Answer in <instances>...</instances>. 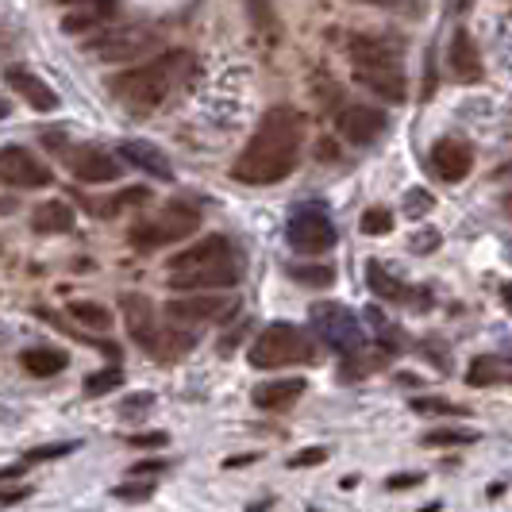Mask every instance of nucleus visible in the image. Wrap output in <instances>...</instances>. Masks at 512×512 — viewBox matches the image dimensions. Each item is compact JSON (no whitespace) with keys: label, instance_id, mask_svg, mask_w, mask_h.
Listing matches in <instances>:
<instances>
[{"label":"nucleus","instance_id":"1","mask_svg":"<svg viewBox=\"0 0 512 512\" xmlns=\"http://www.w3.org/2000/svg\"><path fill=\"white\" fill-rule=\"evenodd\" d=\"M301 147H305V116L289 104H278L262 116L251 143L231 162V178L239 185H278L297 170Z\"/></svg>","mask_w":512,"mask_h":512},{"label":"nucleus","instance_id":"2","mask_svg":"<svg viewBox=\"0 0 512 512\" xmlns=\"http://www.w3.org/2000/svg\"><path fill=\"white\" fill-rule=\"evenodd\" d=\"M243 278V255L228 235H208L201 243L185 247L170 258L166 282L174 293H193V289H231Z\"/></svg>","mask_w":512,"mask_h":512},{"label":"nucleus","instance_id":"3","mask_svg":"<svg viewBox=\"0 0 512 512\" xmlns=\"http://www.w3.org/2000/svg\"><path fill=\"white\" fill-rule=\"evenodd\" d=\"M185 66H189L185 54H178V51L158 54L154 62L139 66V70L116 74L112 81H108V89H112V97L124 104V108H131L135 116H147V112H154V108H162L166 97L178 89Z\"/></svg>","mask_w":512,"mask_h":512},{"label":"nucleus","instance_id":"4","mask_svg":"<svg viewBox=\"0 0 512 512\" xmlns=\"http://www.w3.org/2000/svg\"><path fill=\"white\" fill-rule=\"evenodd\" d=\"M351 58H355V77L370 93H378L389 104H401L409 97L405 74H401L397 54H393L389 43H382V39H355L351 43Z\"/></svg>","mask_w":512,"mask_h":512},{"label":"nucleus","instance_id":"5","mask_svg":"<svg viewBox=\"0 0 512 512\" xmlns=\"http://www.w3.org/2000/svg\"><path fill=\"white\" fill-rule=\"evenodd\" d=\"M124 324H128L131 339L147 351V355H158L162 362H174L178 355H185L189 347H193V339H181L178 328H162L158 324V316H154V308L147 297H139V293H128L124 301Z\"/></svg>","mask_w":512,"mask_h":512},{"label":"nucleus","instance_id":"6","mask_svg":"<svg viewBox=\"0 0 512 512\" xmlns=\"http://www.w3.org/2000/svg\"><path fill=\"white\" fill-rule=\"evenodd\" d=\"M197 228H201V212L181 205V201H170L166 208L151 212L147 220H139V224L128 231V239L135 251H158V247H166V243L189 239Z\"/></svg>","mask_w":512,"mask_h":512},{"label":"nucleus","instance_id":"7","mask_svg":"<svg viewBox=\"0 0 512 512\" xmlns=\"http://www.w3.org/2000/svg\"><path fill=\"white\" fill-rule=\"evenodd\" d=\"M312 359V339L297 324H270L247 351V362L258 370H282V366H301Z\"/></svg>","mask_w":512,"mask_h":512},{"label":"nucleus","instance_id":"8","mask_svg":"<svg viewBox=\"0 0 512 512\" xmlns=\"http://www.w3.org/2000/svg\"><path fill=\"white\" fill-rule=\"evenodd\" d=\"M43 143H47V151L58 154V158L66 162V170H70L81 185H104V181L120 178L116 158L104 154L101 147H93V143H70V139L58 135V131H43Z\"/></svg>","mask_w":512,"mask_h":512},{"label":"nucleus","instance_id":"9","mask_svg":"<svg viewBox=\"0 0 512 512\" xmlns=\"http://www.w3.org/2000/svg\"><path fill=\"white\" fill-rule=\"evenodd\" d=\"M162 39L147 31V27H135V24H116L101 31L97 39L85 43V54L101 58V62H131V58H147V54L158 47Z\"/></svg>","mask_w":512,"mask_h":512},{"label":"nucleus","instance_id":"10","mask_svg":"<svg viewBox=\"0 0 512 512\" xmlns=\"http://www.w3.org/2000/svg\"><path fill=\"white\" fill-rule=\"evenodd\" d=\"M285 235H289L293 251H301V255H324V251H332L335 243H339L332 216H328L324 205L297 208V212L289 216V224H285Z\"/></svg>","mask_w":512,"mask_h":512},{"label":"nucleus","instance_id":"11","mask_svg":"<svg viewBox=\"0 0 512 512\" xmlns=\"http://www.w3.org/2000/svg\"><path fill=\"white\" fill-rule=\"evenodd\" d=\"M312 328L324 335V343L339 355H359L362 343H366L359 316L351 308L335 305V301H324V305L312 308Z\"/></svg>","mask_w":512,"mask_h":512},{"label":"nucleus","instance_id":"12","mask_svg":"<svg viewBox=\"0 0 512 512\" xmlns=\"http://www.w3.org/2000/svg\"><path fill=\"white\" fill-rule=\"evenodd\" d=\"M0 174L8 185H16V189H47L54 181V174L35 158V154L27 151V147H4L0 154Z\"/></svg>","mask_w":512,"mask_h":512},{"label":"nucleus","instance_id":"13","mask_svg":"<svg viewBox=\"0 0 512 512\" xmlns=\"http://www.w3.org/2000/svg\"><path fill=\"white\" fill-rule=\"evenodd\" d=\"M335 128H339V135H343L347 143H355V147H370L374 139H382L385 112L382 108H366V104H347V108L339 112Z\"/></svg>","mask_w":512,"mask_h":512},{"label":"nucleus","instance_id":"14","mask_svg":"<svg viewBox=\"0 0 512 512\" xmlns=\"http://www.w3.org/2000/svg\"><path fill=\"white\" fill-rule=\"evenodd\" d=\"M428 162H432V174L443 181H462L470 178V170H474V151L459 143V139H439L432 154H428Z\"/></svg>","mask_w":512,"mask_h":512},{"label":"nucleus","instance_id":"15","mask_svg":"<svg viewBox=\"0 0 512 512\" xmlns=\"http://www.w3.org/2000/svg\"><path fill=\"white\" fill-rule=\"evenodd\" d=\"M4 81H8L31 108H39V112H54V108H58V93H54L43 77L24 70V66H8V70H4Z\"/></svg>","mask_w":512,"mask_h":512},{"label":"nucleus","instance_id":"16","mask_svg":"<svg viewBox=\"0 0 512 512\" xmlns=\"http://www.w3.org/2000/svg\"><path fill=\"white\" fill-rule=\"evenodd\" d=\"M170 320H181V324H208V320H220L231 312L228 297H178L166 305Z\"/></svg>","mask_w":512,"mask_h":512},{"label":"nucleus","instance_id":"17","mask_svg":"<svg viewBox=\"0 0 512 512\" xmlns=\"http://www.w3.org/2000/svg\"><path fill=\"white\" fill-rule=\"evenodd\" d=\"M366 282H370V289H374L382 301H393V305H420L424 308V301H432L424 289H412V285L389 278L378 262H370V266H366Z\"/></svg>","mask_w":512,"mask_h":512},{"label":"nucleus","instance_id":"18","mask_svg":"<svg viewBox=\"0 0 512 512\" xmlns=\"http://www.w3.org/2000/svg\"><path fill=\"white\" fill-rule=\"evenodd\" d=\"M451 70L459 81H482V54L474 47V39H470V31L459 27L455 35H451Z\"/></svg>","mask_w":512,"mask_h":512},{"label":"nucleus","instance_id":"19","mask_svg":"<svg viewBox=\"0 0 512 512\" xmlns=\"http://www.w3.org/2000/svg\"><path fill=\"white\" fill-rule=\"evenodd\" d=\"M120 154L128 158L131 166H139L143 174H151L158 181H174V166L166 162V154L151 147V143H139V139H128V143H120Z\"/></svg>","mask_w":512,"mask_h":512},{"label":"nucleus","instance_id":"20","mask_svg":"<svg viewBox=\"0 0 512 512\" xmlns=\"http://www.w3.org/2000/svg\"><path fill=\"white\" fill-rule=\"evenodd\" d=\"M305 393V382L301 378H285V382H262L255 385V405L258 409H270V412H282L289 405H297V397Z\"/></svg>","mask_w":512,"mask_h":512},{"label":"nucleus","instance_id":"21","mask_svg":"<svg viewBox=\"0 0 512 512\" xmlns=\"http://www.w3.org/2000/svg\"><path fill=\"white\" fill-rule=\"evenodd\" d=\"M77 224V212L66 201H43V205L31 208V228L39 235H58V231H70Z\"/></svg>","mask_w":512,"mask_h":512},{"label":"nucleus","instance_id":"22","mask_svg":"<svg viewBox=\"0 0 512 512\" xmlns=\"http://www.w3.org/2000/svg\"><path fill=\"white\" fill-rule=\"evenodd\" d=\"M20 366H24L31 378H54L70 366V355L58 351V347H27L20 355Z\"/></svg>","mask_w":512,"mask_h":512},{"label":"nucleus","instance_id":"23","mask_svg":"<svg viewBox=\"0 0 512 512\" xmlns=\"http://www.w3.org/2000/svg\"><path fill=\"white\" fill-rule=\"evenodd\" d=\"M289 278L293 282H301V285H308V289H328V285L335 282V270L332 266H305V262H297V266H289Z\"/></svg>","mask_w":512,"mask_h":512},{"label":"nucleus","instance_id":"24","mask_svg":"<svg viewBox=\"0 0 512 512\" xmlns=\"http://www.w3.org/2000/svg\"><path fill=\"white\" fill-rule=\"evenodd\" d=\"M120 385H124V370H120V362H112V366H104L97 374H89L81 389H85L89 397H101V393H112V389H120Z\"/></svg>","mask_w":512,"mask_h":512},{"label":"nucleus","instance_id":"25","mask_svg":"<svg viewBox=\"0 0 512 512\" xmlns=\"http://www.w3.org/2000/svg\"><path fill=\"white\" fill-rule=\"evenodd\" d=\"M70 451H77V443L70 439V443H51V447H35V451H27L24 462L20 466H4V478H16L24 466H31V462H47V459H62V455H70Z\"/></svg>","mask_w":512,"mask_h":512},{"label":"nucleus","instance_id":"26","mask_svg":"<svg viewBox=\"0 0 512 512\" xmlns=\"http://www.w3.org/2000/svg\"><path fill=\"white\" fill-rule=\"evenodd\" d=\"M128 205H151V189H143V185L124 189V193H116L112 201H101V205H97V212H101V216H112V212H124Z\"/></svg>","mask_w":512,"mask_h":512},{"label":"nucleus","instance_id":"27","mask_svg":"<svg viewBox=\"0 0 512 512\" xmlns=\"http://www.w3.org/2000/svg\"><path fill=\"white\" fill-rule=\"evenodd\" d=\"M412 412H420V416H470V409H462L455 401H443V397H412Z\"/></svg>","mask_w":512,"mask_h":512},{"label":"nucleus","instance_id":"28","mask_svg":"<svg viewBox=\"0 0 512 512\" xmlns=\"http://www.w3.org/2000/svg\"><path fill=\"white\" fill-rule=\"evenodd\" d=\"M70 316L81 320V324H89V328H97V332H108L112 328V312L101 305H85V301H74L70 305Z\"/></svg>","mask_w":512,"mask_h":512},{"label":"nucleus","instance_id":"29","mask_svg":"<svg viewBox=\"0 0 512 512\" xmlns=\"http://www.w3.org/2000/svg\"><path fill=\"white\" fill-rule=\"evenodd\" d=\"M462 443H478V432L470 428H436L424 436V447H462Z\"/></svg>","mask_w":512,"mask_h":512},{"label":"nucleus","instance_id":"30","mask_svg":"<svg viewBox=\"0 0 512 512\" xmlns=\"http://www.w3.org/2000/svg\"><path fill=\"white\" fill-rule=\"evenodd\" d=\"M466 378H470V385H497V382H505L509 374L497 366V359H474Z\"/></svg>","mask_w":512,"mask_h":512},{"label":"nucleus","instance_id":"31","mask_svg":"<svg viewBox=\"0 0 512 512\" xmlns=\"http://www.w3.org/2000/svg\"><path fill=\"white\" fill-rule=\"evenodd\" d=\"M436 208V197L428 193V189H409L405 193V216H412V220H420L424 212H432Z\"/></svg>","mask_w":512,"mask_h":512},{"label":"nucleus","instance_id":"32","mask_svg":"<svg viewBox=\"0 0 512 512\" xmlns=\"http://www.w3.org/2000/svg\"><path fill=\"white\" fill-rule=\"evenodd\" d=\"M362 231H366V235H385V231H393V212H389V208H366Z\"/></svg>","mask_w":512,"mask_h":512},{"label":"nucleus","instance_id":"33","mask_svg":"<svg viewBox=\"0 0 512 512\" xmlns=\"http://www.w3.org/2000/svg\"><path fill=\"white\" fill-rule=\"evenodd\" d=\"M370 320L378 324V335H382V343L389 347V351H393V347H401V335H397V328H393V324H385V316L378 312V308H370Z\"/></svg>","mask_w":512,"mask_h":512},{"label":"nucleus","instance_id":"34","mask_svg":"<svg viewBox=\"0 0 512 512\" xmlns=\"http://www.w3.org/2000/svg\"><path fill=\"white\" fill-rule=\"evenodd\" d=\"M436 247H439V231L436 228L416 231V235H412V251H416V255H424V251H436Z\"/></svg>","mask_w":512,"mask_h":512},{"label":"nucleus","instance_id":"35","mask_svg":"<svg viewBox=\"0 0 512 512\" xmlns=\"http://www.w3.org/2000/svg\"><path fill=\"white\" fill-rule=\"evenodd\" d=\"M328 459V451L324 447H308V451H301L297 459H289V466H316V462Z\"/></svg>","mask_w":512,"mask_h":512},{"label":"nucleus","instance_id":"36","mask_svg":"<svg viewBox=\"0 0 512 512\" xmlns=\"http://www.w3.org/2000/svg\"><path fill=\"white\" fill-rule=\"evenodd\" d=\"M420 482H424V474H393V478L385 482V489L397 493V489H412V486H420Z\"/></svg>","mask_w":512,"mask_h":512},{"label":"nucleus","instance_id":"37","mask_svg":"<svg viewBox=\"0 0 512 512\" xmlns=\"http://www.w3.org/2000/svg\"><path fill=\"white\" fill-rule=\"evenodd\" d=\"M128 443H131V447H162V443H166V436H162V432H151V436H131Z\"/></svg>","mask_w":512,"mask_h":512},{"label":"nucleus","instance_id":"38","mask_svg":"<svg viewBox=\"0 0 512 512\" xmlns=\"http://www.w3.org/2000/svg\"><path fill=\"white\" fill-rule=\"evenodd\" d=\"M158 470H166V462L147 459V462H135V466H131V474H158Z\"/></svg>","mask_w":512,"mask_h":512},{"label":"nucleus","instance_id":"39","mask_svg":"<svg viewBox=\"0 0 512 512\" xmlns=\"http://www.w3.org/2000/svg\"><path fill=\"white\" fill-rule=\"evenodd\" d=\"M154 486H120L116 489V497H151Z\"/></svg>","mask_w":512,"mask_h":512},{"label":"nucleus","instance_id":"40","mask_svg":"<svg viewBox=\"0 0 512 512\" xmlns=\"http://www.w3.org/2000/svg\"><path fill=\"white\" fill-rule=\"evenodd\" d=\"M27 493H31V489H4V493H0V501H4V505H16V501L27 497Z\"/></svg>","mask_w":512,"mask_h":512},{"label":"nucleus","instance_id":"41","mask_svg":"<svg viewBox=\"0 0 512 512\" xmlns=\"http://www.w3.org/2000/svg\"><path fill=\"white\" fill-rule=\"evenodd\" d=\"M501 297H505V305H509V312H512V282L501 285Z\"/></svg>","mask_w":512,"mask_h":512},{"label":"nucleus","instance_id":"42","mask_svg":"<svg viewBox=\"0 0 512 512\" xmlns=\"http://www.w3.org/2000/svg\"><path fill=\"white\" fill-rule=\"evenodd\" d=\"M505 208H509V216H512V193H509V197H505Z\"/></svg>","mask_w":512,"mask_h":512},{"label":"nucleus","instance_id":"43","mask_svg":"<svg viewBox=\"0 0 512 512\" xmlns=\"http://www.w3.org/2000/svg\"><path fill=\"white\" fill-rule=\"evenodd\" d=\"M66 4H70V0H66ZM85 4H89V0H85Z\"/></svg>","mask_w":512,"mask_h":512}]
</instances>
